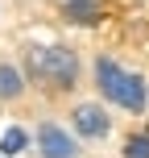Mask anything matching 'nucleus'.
<instances>
[{"label":"nucleus","mask_w":149,"mask_h":158,"mask_svg":"<svg viewBox=\"0 0 149 158\" xmlns=\"http://www.w3.org/2000/svg\"><path fill=\"white\" fill-rule=\"evenodd\" d=\"M95 87L108 104H120L124 112H145L149 104V87L137 71H124L116 58H95Z\"/></svg>","instance_id":"f257e3e1"},{"label":"nucleus","mask_w":149,"mask_h":158,"mask_svg":"<svg viewBox=\"0 0 149 158\" xmlns=\"http://www.w3.org/2000/svg\"><path fill=\"white\" fill-rule=\"evenodd\" d=\"M25 67L37 83L54 87V92H71L79 83V54L71 46H29Z\"/></svg>","instance_id":"f03ea898"},{"label":"nucleus","mask_w":149,"mask_h":158,"mask_svg":"<svg viewBox=\"0 0 149 158\" xmlns=\"http://www.w3.org/2000/svg\"><path fill=\"white\" fill-rule=\"evenodd\" d=\"M37 150H41V158H79L75 137L62 125H54V121H41L37 125Z\"/></svg>","instance_id":"7ed1b4c3"},{"label":"nucleus","mask_w":149,"mask_h":158,"mask_svg":"<svg viewBox=\"0 0 149 158\" xmlns=\"http://www.w3.org/2000/svg\"><path fill=\"white\" fill-rule=\"evenodd\" d=\"M71 121H75V133L87 137V142H100V137H108V129H112L108 112H104L100 104H75Z\"/></svg>","instance_id":"20e7f679"},{"label":"nucleus","mask_w":149,"mask_h":158,"mask_svg":"<svg viewBox=\"0 0 149 158\" xmlns=\"http://www.w3.org/2000/svg\"><path fill=\"white\" fill-rule=\"evenodd\" d=\"M62 17L75 21V25H100L104 21V4H100V0H66Z\"/></svg>","instance_id":"39448f33"},{"label":"nucleus","mask_w":149,"mask_h":158,"mask_svg":"<svg viewBox=\"0 0 149 158\" xmlns=\"http://www.w3.org/2000/svg\"><path fill=\"white\" fill-rule=\"evenodd\" d=\"M25 92V79H21V71H17V67H0V96H4V100H17V96Z\"/></svg>","instance_id":"423d86ee"},{"label":"nucleus","mask_w":149,"mask_h":158,"mask_svg":"<svg viewBox=\"0 0 149 158\" xmlns=\"http://www.w3.org/2000/svg\"><path fill=\"white\" fill-rule=\"evenodd\" d=\"M25 146H29V133H25L21 125L4 129V137H0V154H8V158H13V154H21Z\"/></svg>","instance_id":"0eeeda50"},{"label":"nucleus","mask_w":149,"mask_h":158,"mask_svg":"<svg viewBox=\"0 0 149 158\" xmlns=\"http://www.w3.org/2000/svg\"><path fill=\"white\" fill-rule=\"evenodd\" d=\"M124 158H149V129H137L124 142Z\"/></svg>","instance_id":"6e6552de"}]
</instances>
